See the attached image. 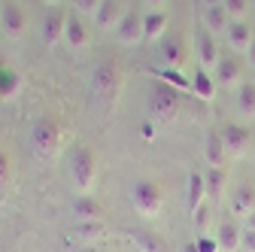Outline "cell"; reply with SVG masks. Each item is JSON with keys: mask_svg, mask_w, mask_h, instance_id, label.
<instances>
[{"mask_svg": "<svg viewBox=\"0 0 255 252\" xmlns=\"http://www.w3.org/2000/svg\"><path fill=\"white\" fill-rule=\"evenodd\" d=\"M70 176L79 188V195H88L98 182V158L88 146H76L70 152Z\"/></svg>", "mask_w": 255, "mask_h": 252, "instance_id": "obj_1", "label": "cell"}, {"mask_svg": "<svg viewBox=\"0 0 255 252\" xmlns=\"http://www.w3.org/2000/svg\"><path fill=\"white\" fill-rule=\"evenodd\" d=\"M64 146V128L61 122L52 119V116H43L37 125H34V149L43 155V158H55Z\"/></svg>", "mask_w": 255, "mask_h": 252, "instance_id": "obj_2", "label": "cell"}, {"mask_svg": "<svg viewBox=\"0 0 255 252\" xmlns=\"http://www.w3.org/2000/svg\"><path fill=\"white\" fill-rule=\"evenodd\" d=\"M131 201H134V210L146 219H155L164 207V192L161 185L152 182V179H137L134 188H131Z\"/></svg>", "mask_w": 255, "mask_h": 252, "instance_id": "obj_3", "label": "cell"}, {"mask_svg": "<svg viewBox=\"0 0 255 252\" xmlns=\"http://www.w3.org/2000/svg\"><path fill=\"white\" fill-rule=\"evenodd\" d=\"M149 110L155 119L161 122H173L179 116V91L167 82H155L149 88Z\"/></svg>", "mask_w": 255, "mask_h": 252, "instance_id": "obj_4", "label": "cell"}, {"mask_svg": "<svg viewBox=\"0 0 255 252\" xmlns=\"http://www.w3.org/2000/svg\"><path fill=\"white\" fill-rule=\"evenodd\" d=\"M91 88L110 107L119 98V91H122V70L116 64H110V61H107V64H101L98 70H94V76H91Z\"/></svg>", "mask_w": 255, "mask_h": 252, "instance_id": "obj_5", "label": "cell"}, {"mask_svg": "<svg viewBox=\"0 0 255 252\" xmlns=\"http://www.w3.org/2000/svg\"><path fill=\"white\" fill-rule=\"evenodd\" d=\"M0 27H3V34L9 40H21L27 34V15L18 3H6L0 9Z\"/></svg>", "mask_w": 255, "mask_h": 252, "instance_id": "obj_6", "label": "cell"}, {"mask_svg": "<svg viewBox=\"0 0 255 252\" xmlns=\"http://www.w3.org/2000/svg\"><path fill=\"white\" fill-rule=\"evenodd\" d=\"M119 43H125V46H137L140 40H143V15L137 12V9H128L125 15H122V21H119Z\"/></svg>", "mask_w": 255, "mask_h": 252, "instance_id": "obj_7", "label": "cell"}, {"mask_svg": "<svg viewBox=\"0 0 255 252\" xmlns=\"http://www.w3.org/2000/svg\"><path fill=\"white\" fill-rule=\"evenodd\" d=\"M222 140H225V149L231 158H243L249 152V131L240 128V125H225L222 128Z\"/></svg>", "mask_w": 255, "mask_h": 252, "instance_id": "obj_8", "label": "cell"}, {"mask_svg": "<svg viewBox=\"0 0 255 252\" xmlns=\"http://www.w3.org/2000/svg\"><path fill=\"white\" fill-rule=\"evenodd\" d=\"M161 61H164L161 67L179 70V67L185 64V40L176 37V34H167V37L161 40Z\"/></svg>", "mask_w": 255, "mask_h": 252, "instance_id": "obj_9", "label": "cell"}, {"mask_svg": "<svg viewBox=\"0 0 255 252\" xmlns=\"http://www.w3.org/2000/svg\"><path fill=\"white\" fill-rule=\"evenodd\" d=\"M243 234H246V228H240L234 219L222 222V225H219V234H216L219 249H222V252H240V246H243Z\"/></svg>", "mask_w": 255, "mask_h": 252, "instance_id": "obj_10", "label": "cell"}, {"mask_svg": "<svg viewBox=\"0 0 255 252\" xmlns=\"http://www.w3.org/2000/svg\"><path fill=\"white\" fill-rule=\"evenodd\" d=\"M64 24H67V15L58 12V9H49L46 18H43V43L46 46H58L64 40Z\"/></svg>", "mask_w": 255, "mask_h": 252, "instance_id": "obj_11", "label": "cell"}, {"mask_svg": "<svg viewBox=\"0 0 255 252\" xmlns=\"http://www.w3.org/2000/svg\"><path fill=\"white\" fill-rule=\"evenodd\" d=\"M21 91V73L0 58V101H12Z\"/></svg>", "mask_w": 255, "mask_h": 252, "instance_id": "obj_12", "label": "cell"}, {"mask_svg": "<svg viewBox=\"0 0 255 252\" xmlns=\"http://www.w3.org/2000/svg\"><path fill=\"white\" fill-rule=\"evenodd\" d=\"M164 34H167V12H161V9L146 12L143 15V40L158 43V40H164Z\"/></svg>", "mask_w": 255, "mask_h": 252, "instance_id": "obj_13", "label": "cell"}, {"mask_svg": "<svg viewBox=\"0 0 255 252\" xmlns=\"http://www.w3.org/2000/svg\"><path fill=\"white\" fill-rule=\"evenodd\" d=\"M252 210H255V185L252 182H243L237 192H234V198H231V213L237 219H249Z\"/></svg>", "mask_w": 255, "mask_h": 252, "instance_id": "obj_14", "label": "cell"}, {"mask_svg": "<svg viewBox=\"0 0 255 252\" xmlns=\"http://www.w3.org/2000/svg\"><path fill=\"white\" fill-rule=\"evenodd\" d=\"M204 158L210 167H222V161L228 158V149H225V140H222V131H210L207 140H204Z\"/></svg>", "mask_w": 255, "mask_h": 252, "instance_id": "obj_15", "label": "cell"}, {"mask_svg": "<svg viewBox=\"0 0 255 252\" xmlns=\"http://www.w3.org/2000/svg\"><path fill=\"white\" fill-rule=\"evenodd\" d=\"M225 34H228V43H231L234 52H249V46H252V40H255L252 27H249L243 18H240V21H231Z\"/></svg>", "mask_w": 255, "mask_h": 252, "instance_id": "obj_16", "label": "cell"}, {"mask_svg": "<svg viewBox=\"0 0 255 252\" xmlns=\"http://www.w3.org/2000/svg\"><path fill=\"white\" fill-rule=\"evenodd\" d=\"M191 94L201 101H213L216 98V76L207 73V67H195V76H191Z\"/></svg>", "mask_w": 255, "mask_h": 252, "instance_id": "obj_17", "label": "cell"}, {"mask_svg": "<svg viewBox=\"0 0 255 252\" xmlns=\"http://www.w3.org/2000/svg\"><path fill=\"white\" fill-rule=\"evenodd\" d=\"M216 82L219 85H225V88H234L240 85V61L237 58H219V64H216Z\"/></svg>", "mask_w": 255, "mask_h": 252, "instance_id": "obj_18", "label": "cell"}, {"mask_svg": "<svg viewBox=\"0 0 255 252\" xmlns=\"http://www.w3.org/2000/svg\"><path fill=\"white\" fill-rule=\"evenodd\" d=\"M204 24H207L210 34H225L228 24H231V15L225 12V6H222V3H210L207 12H204Z\"/></svg>", "mask_w": 255, "mask_h": 252, "instance_id": "obj_19", "label": "cell"}, {"mask_svg": "<svg viewBox=\"0 0 255 252\" xmlns=\"http://www.w3.org/2000/svg\"><path fill=\"white\" fill-rule=\"evenodd\" d=\"M64 40H67L70 49H85L88 46V34L79 15H67V24H64Z\"/></svg>", "mask_w": 255, "mask_h": 252, "instance_id": "obj_20", "label": "cell"}, {"mask_svg": "<svg viewBox=\"0 0 255 252\" xmlns=\"http://www.w3.org/2000/svg\"><path fill=\"white\" fill-rule=\"evenodd\" d=\"M204 198H207V179L201 173H191L188 179V192H185V201H188V210L198 213L204 207Z\"/></svg>", "mask_w": 255, "mask_h": 252, "instance_id": "obj_21", "label": "cell"}, {"mask_svg": "<svg viewBox=\"0 0 255 252\" xmlns=\"http://www.w3.org/2000/svg\"><path fill=\"white\" fill-rule=\"evenodd\" d=\"M73 216L82 219V222H101V204L91 195H79L73 201Z\"/></svg>", "mask_w": 255, "mask_h": 252, "instance_id": "obj_22", "label": "cell"}, {"mask_svg": "<svg viewBox=\"0 0 255 252\" xmlns=\"http://www.w3.org/2000/svg\"><path fill=\"white\" fill-rule=\"evenodd\" d=\"M198 58H201V67H216L219 64V49H216V37L210 34H201L198 37Z\"/></svg>", "mask_w": 255, "mask_h": 252, "instance_id": "obj_23", "label": "cell"}, {"mask_svg": "<svg viewBox=\"0 0 255 252\" xmlns=\"http://www.w3.org/2000/svg\"><path fill=\"white\" fill-rule=\"evenodd\" d=\"M98 24L104 27V30H110V27H119V21H122V6H119V0H101V9H98Z\"/></svg>", "mask_w": 255, "mask_h": 252, "instance_id": "obj_24", "label": "cell"}, {"mask_svg": "<svg viewBox=\"0 0 255 252\" xmlns=\"http://www.w3.org/2000/svg\"><path fill=\"white\" fill-rule=\"evenodd\" d=\"M152 76H155L158 82L173 85L176 91H191V79H185V76H182V70H173V67H155V70H152Z\"/></svg>", "mask_w": 255, "mask_h": 252, "instance_id": "obj_25", "label": "cell"}, {"mask_svg": "<svg viewBox=\"0 0 255 252\" xmlns=\"http://www.w3.org/2000/svg\"><path fill=\"white\" fill-rule=\"evenodd\" d=\"M204 179H207V195L219 201L222 192H225V170H222V167H210L204 173Z\"/></svg>", "mask_w": 255, "mask_h": 252, "instance_id": "obj_26", "label": "cell"}, {"mask_svg": "<svg viewBox=\"0 0 255 252\" xmlns=\"http://www.w3.org/2000/svg\"><path fill=\"white\" fill-rule=\"evenodd\" d=\"M237 104L243 116H255V82H240L237 88Z\"/></svg>", "mask_w": 255, "mask_h": 252, "instance_id": "obj_27", "label": "cell"}, {"mask_svg": "<svg viewBox=\"0 0 255 252\" xmlns=\"http://www.w3.org/2000/svg\"><path fill=\"white\" fill-rule=\"evenodd\" d=\"M9 185H12V164L6 158V152H0V201H6Z\"/></svg>", "mask_w": 255, "mask_h": 252, "instance_id": "obj_28", "label": "cell"}, {"mask_svg": "<svg viewBox=\"0 0 255 252\" xmlns=\"http://www.w3.org/2000/svg\"><path fill=\"white\" fill-rule=\"evenodd\" d=\"M222 6H225V12L231 15V21H240L243 12H246L252 3H249V0H222Z\"/></svg>", "mask_w": 255, "mask_h": 252, "instance_id": "obj_29", "label": "cell"}, {"mask_svg": "<svg viewBox=\"0 0 255 252\" xmlns=\"http://www.w3.org/2000/svg\"><path fill=\"white\" fill-rule=\"evenodd\" d=\"M195 243H198V252H222V249H219V240H216V237H207V234H201V237H198Z\"/></svg>", "mask_w": 255, "mask_h": 252, "instance_id": "obj_30", "label": "cell"}, {"mask_svg": "<svg viewBox=\"0 0 255 252\" xmlns=\"http://www.w3.org/2000/svg\"><path fill=\"white\" fill-rule=\"evenodd\" d=\"M76 9H79V12H85V15H98L101 0H76Z\"/></svg>", "mask_w": 255, "mask_h": 252, "instance_id": "obj_31", "label": "cell"}, {"mask_svg": "<svg viewBox=\"0 0 255 252\" xmlns=\"http://www.w3.org/2000/svg\"><path fill=\"white\" fill-rule=\"evenodd\" d=\"M79 234H82L85 240L101 237V222H82V225H79Z\"/></svg>", "mask_w": 255, "mask_h": 252, "instance_id": "obj_32", "label": "cell"}, {"mask_svg": "<svg viewBox=\"0 0 255 252\" xmlns=\"http://www.w3.org/2000/svg\"><path fill=\"white\" fill-rule=\"evenodd\" d=\"M243 249H246V252H255V228H246V234H243Z\"/></svg>", "mask_w": 255, "mask_h": 252, "instance_id": "obj_33", "label": "cell"}, {"mask_svg": "<svg viewBox=\"0 0 255 252\" xmlns=\"http://www.w3.org/2000/svg\"><path fill=\"white\" fill-rule=\"evenodd\" d=\"M195 219H198V225L204 228V225H207V219H210V213H207V207H201V210L195 213Z\"/></svg>", "mask_w": 255, "mask_h": 252, "instance_id": "obj_34", "label": "cell"}, {"mask_svg": "<svg viewBox=\"0 0 255 252\" xmlns=\"http://www.w3.org/2000/svg\"><path fill=\"white\" fill-rule=\"evenodd\" d=\"M143 246H146L149 252H158V240H155V237H149V234L143 237Z\"/></svg>", "mask_w": 255, "mask_h": 252, "instance_id": "obj_35", "label": "cell"}, {"mask_svg": "<svg viewBox=\"0 0 255 252\" xmlns=\"http://www.w3.org/2000/svg\"><path fill=\"white\" fill-rule=\"evenodd\" d=\"M143 3H146L149 9H161V6L167 3V0H143Z\"/></svg>", "mask_w": 255, "mask_h": 252, "instance_id": "obj_36", "label": "cell"}, {"mask_svg": "<svg viewBox=\"0 0 255 252\" xmlns=\"http://www.w3.org/2000/svg\"><path fill=\"white\" fill-rule=\"evenodd\" d=\"M246 58H249V67L255 70V40H252V46H249V52H246Z\"/></svg>", "mask_w": 255, "mask_h": 252, "instance_id": "obj_37", "label": "cell"}, {"mask_svg": "<svg viewBox=\"0 0 255 252\" xmlns=\"http://www.w3.org/2000/svg\"><path fill=\"white\" fill-rule=\"evenodd\" d=\"M143 134H146V140H155V125H146Z\"/></svg>", "mask_w": 255, "mask_h": 252, "instance_id": "obj_38", "label": "cell"}, {"mask_svg": "<svg viewBox=\"0 0 255 252\" xmlns=\"http://www.w3.org/2000/svg\"><path fill=\"white\" fill-rule=\"evenodd\" d=\"M182 252H198V243H185V246H182Z\"/></svg>", "mask_w": 255, "mask_h": 252, "instance_id": "obj_39", "label": "cell"}, {"mask_svg": "<svg viewBox=\"0 0 255 252\" xmlns=\"http://www.w3.org/2000/svg\"><path fill=\"white\" fill-rule=\"evenodd\" d=\"M246 228H255V210H252V216L246 219Z\"/></svg>", "mask_w": 255, "mask_h": 252, "instance_id": "obj_40", "label": "cell"}, {"mask_svg": "<svg viewBox=\"0 0 255 252\" xmlns=\"http://www.w3.org/2000/svg\"><path fill=\"white\" fill-rule=\"evenodd\" d=\"M46 3H52V6H55V3H58V0H46Z\"/></svg>", "mask_w": 255, "mask_h": 252, "instance_id": "obj_41", "label": "cell"}, {"mask_svg": "<svg viewBox=\"0 0 255 252\" xmlns=\"http://www.w3.org/2000/svg\"><path fill=\"white\" fill-rule=\"evenodd\" d=\"M249 3H252V9H255V0H249Z\"/></svg>", "mask_w": 255, "mask_h": 252, "instance_id": "obj_42", "label": "cell"}, {"mask_svg": "<svg viewBox=\"0 0 255 252\" xmlns=\"http://www.w3.org/2000/svg\"><path fill=\"white\" fill-rule=\"evenodd\" d=\"M210 3H216V0H210Z\"/></svg>", "mask_w": 255, "mask_h": 252, "instance_id": "obj_43", "label": "cell"}]
</instances>
